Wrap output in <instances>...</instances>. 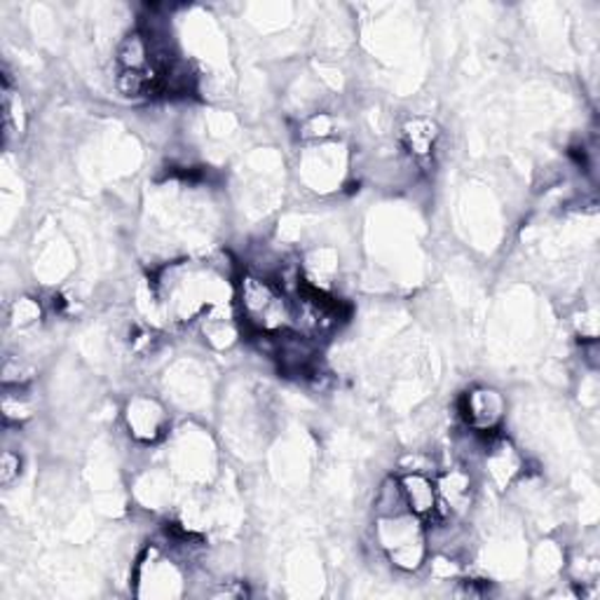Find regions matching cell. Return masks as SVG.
<instances>
[{
  "instance_id": "6da1fadb",
  "label": "cell",
  "mask_w": 600,
  "mask_h": 600,
  "mask_svg": "<svg viewBox=\"0 0 600 600\" xmlns=\"http://www.w3.org/2000/svg\"><path fill=\"white\" fill-rule=\"evenodd\" d=\"M230 289L226 274L219 272L211 263L181 261L164 266L153 282V300L160 312L177 321H200L211 308L230 303Z\"/></svg>"
},
{
  "instance_id": "7a4b0ae2",
  "label": "cell",
  "mask_w": 600,
  "mask_h": 600,
  "mask_svg": "<svg viewBox=\"0 0 600 600\" xmlns=\"http://www.w3.org/2000/svg\"><path fill=\"white\" fill-rule=\"evenodd\" d=\"M240 319L253 336H280L293 329V308L287 291L272 277L244 272L234 287Z\"/></svg>"
},
{
  "instance_id": "3957f363",
  "label": "cell",
  "mask_w": 600,
  "mask_h": 600,
  "mask_svg": "<svg viewBox=\"0 0 600 600\" xmlns=\"http://www.w3.org/2000/svg\"><path fill=\"white\" fill-rule=\"evenodd\" d=\"M373 538L384 559L401 572H418L427 563V551H430L427 526L411 511L376 517Z\"/></svg>"
},
{
  "instance_id": "277c9868",
  "label": "cell",
  "mask_w": 600,
  "mask_h": 600,
  "mask_svg": "<svg viewBox=\"0 0 600 600\" xmlns=\"http://www.w3.org/2000/svg\"><path fill=\"white\" fill-rule=\"evenodd\" d=\"M137 596L177 598L183 596L186 568L167 544H148L134 568Z\"/></svg>"
},
{
  "instance_id": "5b68a950",
  "label": "cell",
  "mask_w": 600,
  "mask_h": 600,
  "mask_svg": "<svg viewBox=\"0 0 600 600\" xmlns=\"http://www.w3.org/2000/svg\"><path fill=\"white\" fill-rule=\"evenodd\" d=\"M460 411L471 434L492 437L500 430V424L507 416V401L498 390L474 388L462 397Z\"/></svg>"
},
{
  "instance_id": "8992f818",
  "label": "cell",
  "mask_w": 600,
  "mask_h": 600,
  "mask_svg": "<svg viewBox=\"0 0 600 600\" xmlns=\"http://www.w3.org/2000/svg\"><path fill=\"white\" fill-rule=\"evenodd\" d=\"M437 496H439V511L434 519H462L474 507L477 488L471 471L464 467H448L434 479ZM432 519V521H434Z\"/></svg>"
},
{
  "instance_id": "52a82bcc",
  "label": "cell",
  "mask_w": 600,
  "mask_h": 600,
  "mask_svg": "<svg viewBox=\"0 0 600 600\" xmlns=\"http://www.w3.org/2000/svg\"><path fill=\"white\" fill-rule=\"evenodd\" d=\"M124 424L134 441L146 446L158 443L169 432V413L158 399L137 394L124 406Z\"/></svg>"
},
{
  "instance_id": "ba28073f",
  "label": "cell",
  "mask_w": 600,
  "mask_h": 600,
  "mask_svg": "<svg viewBox=\"0 0 600 600\" xmlns=\"http://www.w3.org/2000/svg\"><path fill=\"white\" fill-rule=\"evenodd\" d=\"M486 477L498 490H507L513 481L526 474V460L509 439H490L483 453Z\"/></svg>"
},
{
  "instance_id": "9c48e42d",
  "label": "cell",
  "mask_w": 600,
  "mask_h": 600,
  "mask_svg": "<svg viewBox=\"0 0 600 600\" xmlns=\"http://www.w3.org/2000/svg\"><path fill=\"white\" fill-rule=\"evenodd\" d=\"M399 479L401 492L406 507L411 513L420 517L422 521H430L437 517L439 511V496H437V483L434 477L427 474V471H403Z\"/></svg>"
},
{
  "instance_id": "30bf717a",
  "label": "cell",
  "mask_w": 600,
  "mask_h": 600,
  "mask_svg": "<svg viewBox=\"0 0 600 600\" xmlns=\"http://www.w3.org/2000/svg\"><path fill=\"white\" fill-rule=\"evenodd\" d=\"M116 69L118 71H156V59L150 42L141 29L127 33L118 46L116 54ZM160 71V69H158Z\"/></svg>"
},
{
  "instance_id": "8fae6325",
  "label": "cell",
  "mask_w": 600,
  "mask_h": 600,
  "mask_svg": "<svg viewBox=\"0 0 600 600\" xmlns=\"http://www.w3.org/2000/svg\"><path fill=\"white\" fill-rule=\"evenodd\" d=\"M439 137H441L439 127L430 118H411L401 127L403 146L416 160H430Z\"/></svg>"
},
{
  "instance_id": "7c38bea8",
  "label": "cell",
  "mask_w": 600,
  "mask_h": 600,
  "mask_svg": "<svg viewBox=\"0 0 600 600\" xmlns=\"http://www.w3.org/2000/svg\"><path fill=\"white\" fill-rule=\"evenodd\" d=\"M373 509H376V517H394V513L409 511V507H406L403 492H401V486H399V479L397 477H390V479H384L380 483V488L376 492Z\"/></svg>"
},
{
  "instance_id": "4fadbf2b",
  "label": "cell",
  "mask_w": 600,
  "mask_h": 600,
  "mask_svg": "<svg viewBox=\"0 0 600 600\" xmlns=\"http://www.w3.org/2000/svg\"><path fill=\"white\" fill-rule=\"evenodd\" d=\"M33 416V403L27 394V384L17 388H6L3 394V418L8 424H21Z\"/></svg>"
},
{
  "instance_id": "5bb4252c",
  "label": "cell",
  "mask_w": 600,
  "mask_h": 600,
  "mask_svg": "<svg viewBox=\"0 0 600 600\" xmlns=\"http://www.w3.org/2000/svg\"><path fill=\"white\" fill-rule=\"evenodd\" d=\"M40 317H42V306L36 298H27V296L17 298L10 308V324L14 329H29L38 324Z\"/></svg>"
},
{
  "instance_id": "9a60e30c",
  "label": "cell",
  "mask_w": 600,
  "mask_h": 600,
  "mask_svg": "<svg viewBox=\"0 0 600 600\" xmlns=\"http://www.w3.org/2000/svg\"><path fill=\"white\" fill-rule=\"evenodd\" d=\"M333 127L336 122L329 113H314L303 122V127H300V134L308 141H324L327 137L333 134Z\"/></svg>"
},
{
  "instance_id": "2e32d148",
  "label": "cell",
  "mask_w": 600,
  "mask_h": 600,
  "mask_svg": "<svg viewBox=\"0 0 600 600\" xmlns=\"http://www.w3.org/2000/svg\"><path fill=\"white\" fill-rule=\"evenodd\" d=\"M21 474V458L19 453H14V450H6L3 458H0V483H3L6 488H10Z\"/></svg>"
}]
</instances>
